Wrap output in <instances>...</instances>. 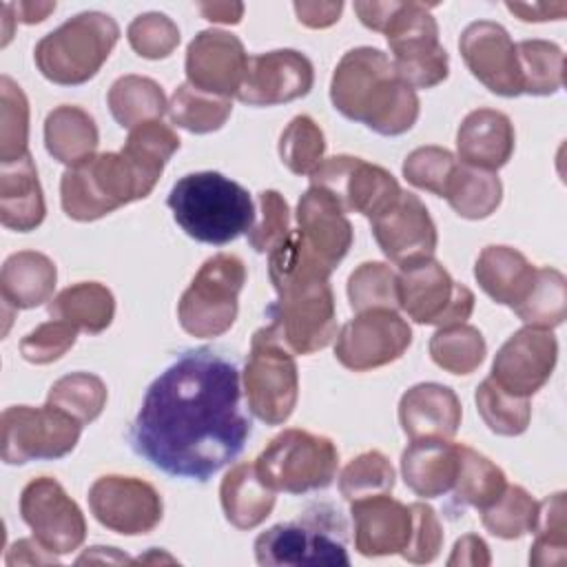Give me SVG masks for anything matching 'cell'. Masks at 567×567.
I'll return each mask as SVG.
<instances>
[{
    "mask_svg": "<svg viewBox=\"0 0 567 567\" xmlns=\"http://www.w3.org/2000/svg\"><path fill=\"white\" fill-rule=\"evenodd\" d=\"M4 563L9 567H13V565H51V563H58V554L49 551L35 538H20L9 547Z\"/></svg>",
    "mask_w": 567,
    "mask_h": 567,
    "instance_id": "cell-57",
    "label": "cell"
},
{
    "mask_svg": "<svg viewBox=\"0 0 567 567\" xmlns=\"http://www.w3.org/2000/svg\"><path fill=\"white\" fill-rule=\"evenodd\" d=\"M443 197L463 219L489 217L503 199V184L496 173L456 164Z\"/></svg>",
    "mask_w": 567,
    "mask_h": 567,
    "instance_id": "cell-35",
    "label": "cell"
},
{
    "mask_svg": "<svg viewBox=\"0 0 567 567\" xmlns=\"http://www.w3.org/2000/svg\"><path fill=\"white\" fill-rule=\"evenodd\" d=\"M53 9H55V2H18V4H13L16 22H24V24L42 22Z\"/></svg>",
    "mask_w": 567,
    "mask_h": 567,
    "instance_id": "cell-60",
    "label": "cell"
},
{
    "mask_svg": "<svg viewBox=\"0 0 567 567\" xmlns=\"http://www.w3.org/2000/svg\"><path fill=\"white\" fill-rule=\"evenodd\" d=\"M410 343L412 330L396 310H365L339 330L334 357L343 368L365 372L396 361Z\"/></svg>",
    "mask_w": 567,
    "mask_h": 567,
    "instance_id": "cell-15",
    "label": "cell"
},
{
    "mask_svg": "<svg viewBox=\"0 0 567 567\" xmlns=\"http://www.w3.org/2000/svg\"><path fill=\"white\" fill-rule=\"evenodd\" d=\"M0 427L7 465L62 458L75 450L82 434L80 421L49 403L42 408L11 405L2 412Z\"/></svg>",
    "mask_w": 567,
    "mask_h": 567,
    "instance_id": "cell-11",
    "label": "cell"
},
{
    "mask_svg": "<svg viewBox=\"0 0 567 567\" xmlns=\"http://www.w3.org/2000/svg\"><path fill=\"white\" fill-rule=\"evenodd\" d=\"M423 2H354L363 27L385 35L394 73L414 91L441 84L450 58L439 40V24Z\"/></svg>",
    "mask_w": 567,
    "mask_h": 567,
    "instance_id": "cell-4",
    "label": "cell"
},
{
    "mask_svg": "<svg viewBox=\"0 0 567 567\" xmlns=\"http://www.w3.org/2000/svg\"><path fill=\"white\" fill-rule=\"evenodd\" d=\"M540 503L532 498V494L520 485H505L503 494L481 509L483 527L503 540L520 538L534 532L538 523Z\"/></svg>",
    "mask_w": 567,
    "mask_h": 567,
    "instance_id": "cell-40",
    "label": "cell"
},
{
    "mask_svg": "<svg viewBox=\"0 0 567 567\" xmlns=\"http://www.w3.org/2000/svg\"><path fill=\"white\" fill-rule=\"evenodd\" d=\"M166 204L182 230L202 244H230L255 224V204L248 190L215 171L188 173L177 179Z\"/></svg>",
    "mask_w": 567,
    "mask_h": 567,
    "instance_id": "cell-5",
    "label": "cell"
},
{
    "mask_svg": "<svg viewBox=\"0 0 567 567\" xmlns=\"http://www.w3.org/2000/svg\"><path fill=\"white\" fill-rule=\"evenodd\" d=\"M343 2H295L297 20L310 29H326L339 20Z\"/></svg>",
    "mask_w": 567,
    "mask_h": 567,
    "instance_id": "cell-56",
    "label": "cell"
},
{
    "mask_svg": "<svg viewBox=\"0 0 567 567\" xmlns=\"http://www.w3.org/2000/svg\"><path fill=\"white\" fill-rule=\"evenodd\" d=\"M244 394L250 412L266 425H281L295 412L299 399L295 354L281 343L270 323L252 334L244 368Z\"/></svg>",
    "mask_w": 567,
    "mask_h": 567,
    "instance_id": "cell-10",
    "label": "cell"
},
{
    "mask_svg": "<svg viewBox=\"0 0 567 567\" xmlns=\"http://www.w3.org/2000/svg\"><path fill=\"white\" fill-rule=\"evenodd\" d=\"M350 514L354 520V549L361 556H390L408 547L412 536L410 505L390 494H379L352 501Z\"/></svg>",
    "mask_w": 567,
    "mask_h": 567,
    "instance_id": "cell-24",
    "label": "cell"
},
{
    "mask_svg": "<svg viewBox=\"0 0 567 567\" xmlns=\"http://www.w3.org/2000/svg\"><path fill=\"white\" fill-rule=\"evenodd\" d=\"M332 106L348 120L365 124L379 135H401L419 117V95L392 66V60L372 47L343 53L330 80Z\"/></svg>",
    "mask_w": 567,
    "mask_h": 567,
    "instance_id": "cell-3",
    "label": "cell"
},
{
    "mask_svg": "<svg viewBox=\"0 0 567 567\" xmlns=\"http://www.w3.org/2000/svg\"><path fill=\"white\" fill-rule=\"evenodd\" d=\"M297 237L330 272L352 246V224L341 204L323 188L310 186L297 204Z\"/></svg>",
    "mask_w": 567,
    "mask_h": 567,
    "instance_id": "cell-23",
    "label": "cell"
},
{
    "mask_svg": "<svg viewBox=\"0 0 567 567\" xmlns=\"http://www.w3.org/2000/svg\"><path fill=\"white\" fill-rule=\"evenodd\" d=\"M230 111H233L230 97L199 91L188 82L179 84L168 102L171 120L177 126L199 135L219 131L230 117Z\"/></svg>",
    "mask_w": 567,
    "mask_h": 567,
    "instance_id": "cell-38",
    "label": "cell"
},
{
    "mask_svg": "<svg viewBox=\"0 0 567 567\" xmlns=\"http://www.w3.org/2000/svg\"><path fill=\"white\" fill-rule=\"evenodd\" d=\"M255 467L270 489L308 494L334 481L339 450L328 436L290 427L261 450Z\"/></svg>",
    "mask_w": 567,
    "mask_h": 567,
    "instance_id": "cell-8",
    "label": "cell"
},
{
    "mask_svg": "<svg viewBox=\"0 0 567 567\" xmlns=\"http://www.w3.org/2000/svg\"><path fill=\"white\" fill-rule=\"evenodd\" d=\"M370 226L379 248L396 266L432 257L439 244L436 226L425 204L408 190H401L385 210L372 217Z\"/></svg>",
    "mask_w": 567,
    "mask_h": 567,
    "instance_id": "cell-21",
    "label": "cell"
},
{
    "mask_svg": "<svg viewBox=\"0 0 567 567\" xmlns=\"http://www.w3.org/2000/svg\"><path fill=\"white\" fill-rule=\"evenodd\" d=\"M100 133L95 120L80 106H55L44 120V146L53 159L75 166L95 155Z\"/></svg>",
    "mask_w": 567,
    "mask_h": 567,
    "instance_id": "cell-32",
    "label": "cell"
},
{
    "mask_svg": "<svg viewBox=\"0 0 567 567\" xmlns=\"http://www.w3.org/2000/svg\"><path fill=\"white\" fill-rule=\"evenodd\" d=\"M255 558L264 567L350 565L348 549L319 518L279 523L255 538Z\"/></svg>",
    "mask_w": 567,
    "mask_h": 567,
    "instance_id": "cell-17",
    "label": "cell"
},
{
    "mask_svg": "<svg viewBox=\"0 0 567 567\" xmlns=\"http://www.w3.org/2000/svg\"><path fill=\"white\" fill-rule=\"evenodd\" d=\"M155 184L122 151L95 153L64 171L60 204L71 219L95 221L120 206L148 197Z\"/></svg>",
    "mask_w": 567,
    "mask_h": 567,
    "instance_id": "cell-6",
    "label": "cell"
},
{
    "mask_svg": "<svg viewBox=\"0 0 567 567\" xmlns=\"http://www.w3.org/2000/svg\"><path fill=\"white\" fill-rule=\"evenodd\" d=\"M394 467L385 454L370 450L354 456L339 474V492L346 501L390 494L394 489Z\"/></svg>",
    "mask_w": 567,
    "mask_h": 567,
    "instance_id": "cell-48",
    "label": "cell"
},
{
    "mask_svg": "<svg viewBox=\"0 0 567 567\" xmlns=\"http://www.w3.org/2000/svg\"><path fill=\"white\" fill-rule=\"evenodd\" d=\"M246 284V266L237 255L208 257L177 303L179 326L199 339H213L233 328L239 310V292Z\"/></svg>",
    "mask_w": 567,
    "mask_h": 567,
    "instance_id": "cell-9",
    "label": "cell"
},
{
    "mask_svg": "<svg viewBox=\"0 0 567 567\" xmlns=\"http://www.w3.org/2000/svg\"><path fill=\"white\" fill-rule=\"evenodd\" d=\"M20 516L33 532V538L58 556L75 551L86 538L82 509L51 476H38L24 485Z\"/></svg>",
    "mask_w": 567,
    "mask_h": 567,
    "instance_id": "cell-14",
    "label": "cell"
},
{
    "mask_svg": "<svg viewBox=\"0 0 567 567\" xmlns=\"http://www.w3.org/2000/svg\"><path fill=\"white\" fill-rule=\"evenodd\" d=\"M523 93L554 95L563 89L565 53L547 40H523L516 44Z\"/></svg>",
    "mask_w": 567,
    "mask_h": 567,
    "instance_id": "cell-39",
    "label": "cell"
},
{
    "mask_svg": "<svg viewBox=\"0 0 567 567\" xmlns=\"http://www.w3.org/2000/svg\"><path fill=\"white\" fill-rule=\"evenodd\" d=\"M259 221L248 230V244L255 252H272L290 235L288 202L277 190L259 193Z\"/></svg>",
    "mask_w": 567,
    "mask_h": 567,
    "instance_id": "cell-52",
    "label": "cell"
},
{
    "mask_svg": "<svg viewBox=\"0 0 567 567\" xmlns=\"http://www.w3.org/2000/svg\"><path fill=\"white\" fill-rule=\"evenodd\" d=\"M250 436L235 361L210 348L179 354L146 390L128 443L153 467L208 481L237 458Z\"/></svg>",
    "mask_w": 567,
    "mask_h": 567,
    "instance_id": "cell-1",
    "label": "cell"
},
{
    "mask_svg": "<svg viewBox=\"0 0 567 567\" xmlns=\"http://www.w3.org/2000/svg\"><path fill=\"white\" fill-rule=\"evenodd\" d=\"M505 472L470 445H458V470L452 487L454 503L461 507L485 509L505 489Z\"/></svg>",
    "mask_w": 567,
    "mask_h": 567,
    "instance_id": "cell-36",
    "label": "cell"
},
{
    "mask_svg": "<svg viewBox=\"0 0 567 567\" xmlns=\"http://www.w3.org/2000/svg\"><path fill=\"white\" fill-rule=\"evenodd\" d=\"M126 38L131 49L146 60H162L168 58L175 47L179 44V29L177 24L157 11H148L137 16L128 29Z\"/></svg>",
    "mask_w": 567,
    "mask_h": 567,
    "instance_id": "cell-50",
    "label": "cell"
},
{
    "mask_svg": "<svg viewBox=\"0 0 567 567\" xmlns=\"http://www.w3.org/2000/svg\"><path fill=\"white\" fill-rule=\"evenodd\" d=\"M53 319H62L78 330L97 334L106 330L115 315L113 292L100 281H80L60 290L47 306Z\"/></svg>",
    "mask_w": 567,
    "mask_h": 567,
    "instance_id": "cell-33",
    "label": "cell"
},
{
    "mask_svg": "<svg viewBox=\"0 0 567 567\" xmlns=\"http://www.w3.org/2000/svg\"><path fill=\"white\" fill-rule=\"evenodd\" d=\"M396 288L399 308L423 326L465 323L474 310V292L456 284L434 257L399 266Z\"/></svg>",
    "mask_w": 567,
    "mask_h": 567,
    "instance_id": "cell-12",
    "label": "cell"
},
{
    "mask_svg": "<svg viewBox=\"0 0 567 567\" xmlns=\"http://www.w3.org/2000/svg\"><path fill=\"white\" fill-rule=\"evenodd\" d=\"M120 40L117 22L102 11H82L47 33L33 51L38 71L53 84L78 86L95 78Z\"/></svg>",
    "mask_w": 567,
    "mask_h": 567,
    "instance_id": "cell-7",
    "label": "cell"
},
{
    "mask_svg": "<svg viewBox=\"0 0 567 567\" xmlns=\"http://www.w3.org/2000/svg\"><path fill=\"white\" fill-rule=\"evenodd\" d=\"M476 410L485 425L501 436H518L527 430L532 419L529 399L509 394L492 377L481 381L474 394Z\"/></svg>",
    "mask_w": 567,
    "mask_h": 567,
    "instance_id": "cell-44",
    "label": "cell"
},
{
    "mask_svg": "<svg viewBox=\"0 0 567 567\" xmlns=\"http://www.w3.org/2000/svg\"><path fill=\"white\" fill-rule=\"evenodd\" d=\"M514 124L494 109L470 111L456 131L458 159L465 166L496 173L514 153Z\"/></svg>",
    "mask_w": 567,
    "mask_h": 567,
    "instance_id": "cell-26",
    "label": "cell"
},
{
    "mask_svg": "<svg viewBox=\"0 0 567 567\" xmlns=\"http://www.w3.org/2000/svg\"><path fill=\"white\" fill-rule=\"evenodd\" d=\"M109 399L106 383L93 372H71L60 377L47 394V403L66 412L82 425L95 421Z\"/></svg>",
    "mask_w": 567,
    "mask_h": 567,
    "instance_id": "cell-41",
    "label": "cell"
},
{
    "mask_svg": "<svg viewBox=\"0 0 567 567\" xmlns=\"http://www.w3.org/2000/svg\"><path fill=\"white\" fill-rule=\"evenodd\" d=\"M492 563L487 543L476 534H465L454 543L452 556L447 558V565H472V567H485Z\"/></svg>",
    "mask_w": 567,
    "mask_h": 567,
    "instance_id": "cell-55",
    "label": "cell"
},
{
    "mask_svg": "<svg viewBox=\"0 0 567 567\" xmlns=\"http://www.w3.org/2000/svg\"><path fill=\"white\" fill-rule=\"evenodd\" d=\"M197 9L206 20L221 24H237L244 16L241 2H202Z\"/></svg>",
    "mask_w": 567,
    "mask_h": 567,
    "instance_id": "cell-59",
    "label": "cell"
},
{
    "mask_svg": "<svg viewBox=\"0 0 567 567\" xmlns=\"http://www.w3.org/2000/svg\"><path fill=\"white\" fill-rule=\"evenodd\" d=\"M456 157L441 146H419L403 159V177L421 188L443 197L445 186L456 168Z\"/></svg>",
    "mask_w": 567,
    "mask_h": 567,
    "instance_id": "cell-51",
    "label": "cell"
},
{
    "mask_svg": "<svg viewBox=\"0 0 567 567\" xmlns=\"http://www.w3.org/2000/svg\"><path fill=\"white\" fill-rule=\"evenodd\" d=\"M348 299L354 312L396 310V272L383 261H365L348 277Z\"/></svg>",
    "mask_w": 567,
    "mask_h": 567,
    "instance_id": "cell-45",
    "label": "cell"
},
{
    "mask_svg": "<svg viewBox=\"0 0 567 567\" xmlns=\"http://www.w3.org/2000/svg\"><path fill=\"white\" fill-rule=\"evenodd\" d=\"M47 206L31 155L0 164V221L4 228L29 233L44 221Z\"/></svg>",
    "mask_w": 567,
    "mask_h": 567,
    "instance_id": "cell-29",
    "label": "cell"
},
{
    "mask_svg": "<svg viewBox=\"0 0 567 567\" xmlns=\"http://www.w3.org/2000/svg\"><path fill=\"white\" fill-rule=\"evenodd\" d=\"M410 509H412V536L408 547L401 551V556L414 565L432 563L443 547V525L436 512L421 501L412 503Z\"/></svg>",
    "mask_w": 567,
    "mask_h": 567,
    "instance_id": "cell-54",
    "label": "cell"
},
{
    "mask_svg": "<svg viewBox=\"0 0 567 567\" xmlns=\"http://www.w3.org/2000/svg\"><path fill=\"white\" fill-rule=\"evenodd\" d=\"M474 277L489 299L514 310L529 295L536 266L512 246H485L476 257Z\"/></svg>",
    "mask_w": 567,
    "mask_h": 567,
    "instance_id": "cell-28",
    "label": "cell"
},
{
    "mask_svg": "<svg viewBox=\"0 0 567 567\" xmlns=\"http://www.w3.org/2000/svg\"><path fill=\"white\" fill-rule=\"evenodd\" d=\"M487 346L478 328L470 323L441 326L430 339L432 361L450 374H472L485 359Z\"/></svg>",
    "mask_w": 567,
    "mask_h": 567,
    "instance_id": "cell-37",
    "label": "cell"
},
{
    "mask_svg": "<svg viewBox=\"0 0 567 567\" xmlns=\"http://www.w3.org/2000/svg\"><path fill=\"white\" fill-rule=\"evenodd\" d=\"M461 401L456 392L441 383H416L399 401V423L414 439H454L461 425Z\"/></svg>",
    "mask_w": 567,
    "mask_h": 567,
    "instance_id": "cell-25",
    "label": "cell"
},
{
    "mask_svg": "<svg viewBox=\"0 0 567 567\" xmlns=\"http://www.w3.org/2000/svg\"><path fill=\"white\" fill-rule=\"evenodd\" d=\"M520 321L534 328L551 330L567 317V281L556 268H536V279L529 295L514 308Z\"/></svg>",
    "mask_w": 567,
    "mask_h": 567,
    "instance_id": "cell-42",
    "label": "cell"
},
{
    "mask_svg": "<svg viewBox=\"0 0 567 567\" xmlns=\"http://www.w3.org/2000/svg\"><path fill=\"white\" fill-rule=\"evenodd\" d=\"M78 339V328L62 321L51 319L40 323L35 330L22 337L20 341V354L35 365H47L58 361L62 354H66Z\"/></svg>",
    "mask_w": 567,
    "mask_h": 567,
    "instance_id": "cell-53",
    "label": "cell"
},
{
    "mask_svg": "<svg viewBox=\"0 0 567 567\" xmlns=\"http://www.w3.org/2000/svg\"><path fill=\"white\" fill-rule=\"evenodd\" d=\"M558 359V341L551 330L525 326L496 352L492 379L509 394L529 399L551 377Z\"/></svg>",
    "mask_w": 567,
    "mask_h": 567,
    "instance_id": "cell-18",
    "label": "cell"
},
{
    "mask_svg": "<svg viewBox=\"0 0 567 567\" xmlns=\"http://www.w3.org/2000/svg\"><path fill=\"white\" fill-rule=\"evenodd\" d=\"M310 186L328 190L346 213H359L368 219L401 195V186L390 171L352 155L323 157L310 173Z\"/></svg>",
    "mask_w": 567,
    "mask_h": 567,
    "instance_id": "cell-13",
    "label": "cell"
},
{
    "mask_svg": "<svg viewBox=\"0 0 567 567\" xmlns=\"http://www.w3.org/2000/svg\"><path fill=\"white\" fill-rule=\"evenodd\" d=\"M58 281L55 264L38 250H20L7 257L0 270V295L4 308L27 310L51 299Z\"/></svg>",
    "mask_w": 567,
    "mask_h": 567,
    "instance_id": "cell-30",
    "label": "cell"
},
{
    "mask_svg": "<svg viewBox=\"0 0 567 567\" xmlns=\"http://www.w3.org/2000/svg\"><path fill=\"white\" fill-rule=\"evenodd\" d=\"M89 507L100 525L124 536L148 534L164 516L159 492L142 478L122 474L100 476L89 487Z\"/></svg>",
    "mask_w": 567,
    "mask_h": 567,
    "instance_id": "cell-16",
    "label": "cell"
},
{
    "mask_svg": "<svg viewBox=\"0 0 567 567\" xmlns=\"http://www.w3.org/2000/svg\"><path fill=\"white\" fill-rule=\"evenodd\" d=\"M458 51L470 73L492 93L503 97L523 93L516 44L503 24L492 20L467 24L461 33Z\"/></svg>",
    "mask_w": 567,
    "mask_h": 567,
    "instance_id": "cell-20",
    "label": "cell"
},
{
    "mask_svg": "<svg viewBox=\"0 0 567 567\" xmlns=\"http://www.w3.org/2000/svg\"><path fill=\"white\" fill-rule=\"evenodd\" d=\"M565 492L547 496L538 507V523L534 527L536 538L529 551V565L554 567L565 563L567 549V520H565Z\"/></svg>",
    "mask_w": 567,
    "mask_h": 567,
    "instance_id": "cell-49",
    "label": "cell"
},
{
    "mask_svg": "<svg viewBox=\"0 0 567 567\" xmlns=\"http://www.w3.org/2000/svg\"><path fill=\"white\" fill-rule=\"evenodd\" d=\"M109 111L122 128H135L137 124L162 120L168 111L166 95L162 86L144 75H122L117 78L106 95Z\"/></svg>",
    "mask_w": 567,
    "mask_h": 567,
    "instance_id": "cell-34",
    "label": "cell"
},
{
    "mask_svg": "<svg viewBox=\"0 0 567 567\" xmlns=\"http://www.w3.org/2000/svg\"><path fill=\"white\" fill-rule=\"evenodd\" d=\"M248 64L244 42L228 31H199L186 49V82L199 91L233 97L239 91Z\"/></svg>",
    "mask_w": 567,
    "mask_h": 567,
    "instance_id": "cell-22",
    "label": "cell"
},
{
    "mask_svg": "<svg viewBox=\"0 0 567 567\" xmlns=\"http://www.w3.org/2000/svg\"><path fill=\"white\" fill-rule=\"evenodd\" d=\"M312 62L295 49H275L248 58L237 100L248 106H275L310 93Z\"/></svg>",
    "mask_w": 567,
    "mask_h": 567,
    "instance_id": "cell-19",
    "label": "cell"
},
{
    "mask_svg": "<svg viewBox=\"0 0 567 567\" xmlns=\"http://www.w3.org/2000/svg\"><path fill=\"white\" fill-rule=\"evenodd\" d=\"M29 100L9 78H0V164L29 155Z\"/></svg>",
    "mask_w": 567,
    "mask_h": 567,
    "instance_id": "cell-46",
    "label": "cell"
},
{
    "mask_svg": "<svg viewBox=\"0 0 567 567\" xmlns=\"http://www.w3.org/2000/svg\"><path fill=\"white\" fill-rule=\"evenodd\" d=\"M275 489H270L255 463H237L230 467L219 485V503L226 520L237 529H255L275 507Z\"/></svg>",
    "mask_w": 567,
    "mask_h": 567,
    "instance_id": "cell-31",
    "label": "cell"
},
{
    "mask_svg": "<svg viewBox=\"0 0 567 567\" xmlns=\"http://www.w3.org/2000/svg\"><path fill=\"white\" fill-rule=\"evenodd\" d=\"M330 275L295 230L268 255V277L277 290V301L268 308L270 326L292 354H312L337 337Z\"/></svg>",
    "mask_w": 567,
    "mask_h": 567,
    "instance_id": "cell-2",
    "label": "cell"
},
{
    "mask_svg": "<svg viewBox=\"0 0 567 567\" xmlns=\"http://www.w3.org/2000/svg\"><path fill=\"white\" fill-rule=\"evenodd\" d=\"M326 137L310 115H297L279 137V157L295 175H310L323 159Z\"/></svg>",
    "mask_w": 567,
    "mask_h": 567,
    "instance_id": "cell-47",
    "label": "cell"
},
{
    "mask_svg": "<svg viewBox=\"0 0 567 567\" xmlns=\"http://www.w3.org/2000/svg\"><path fill=\"white\" fill-rule=\"evenodd\" d=\"M512 13H516L523 22H545L560 20L567 13V2H507Z\"/></svg>",
    "mask_w": 567,
    "mask_h": 567,
    "instance_id": "cell-58",
    "label": "cell"
},
{
    "mask_svg": "<svg viewBox=\"0 0 567 567\" xmlns=\"http://www.w3.org/2000/svg\"><path fill=\"white\" fill-rule=\"evenodd\" d=\"M179 148L177 133L162 120H151L131 128L122 153L133 159V164L153 182L164 173V166Z\"/></svg>",
    "mask_w": 567,
    "mask_h": 567,
    "instance_id": "cell-43",
    "label": "cell"
},
{
    "mask_svg": "<svg viewBox=\"0 0 567 567\" xmlns=\"http://www.w3.org/2000/svg\"><path fill=\"white\" fill-rule=\"evenodd\" d=\"M458 470V445L445 439H414L401 454V476L421 498L452 492Z\"/></svg>",
    "mask_w": 567,
    "mask_h": 567,
    "instance_id": "cell-27",
    "label": "cell"
}]
</instances>
